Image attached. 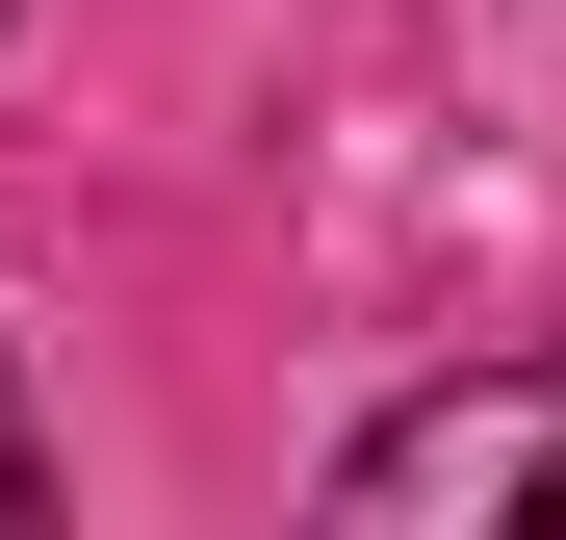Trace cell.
I'll use <instances>...</instances> for the list:
<instances>
[{"label":"cell","mask_w":566,"mask_h":540,"mask_svg":"<svg viewBox=\"0 0 566 540\" xmlns=\"http://www.w3.org/2000/svg\"><path fill=\"white\" fill-rule=\"evenodd\" d=\"M335 515L387 540V515H566V387H438V412H387L335 464Z\"/></svg>","instance_id":"1"},{"label":"cell","mask_w":566,"mask_h":540,"mask_svg":"<svg viewBox=\"0 0 566 540\" xmlns=\"http://www.w3.org/2000/svg\"><path fill=\"white\" fill-rule=\"evenodd\" d=\"M52 515V464H27V360H0V540H27Z\"/></svg>","instance_id":"2"}]
</instances>
